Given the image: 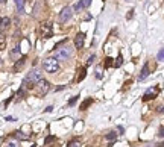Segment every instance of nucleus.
I'll use <instances>...</instances> for the list:
<instances>
[{"instance_id":"nucleus-20","label":"nucleus","mask_w":164,"mask_h":147,"mask_svg":"<svg viewBox=\"0 0 164 147\" xmlns=\"http://www.w3.org/2000/svg\"><path fill=\"white\" fill-rule=\"evenodd\" d=\"M17 96H18V99H24V86H21V88L18 90Z\"/></svg>"},{"instance_id":"nucleus-16","label":"nucleus","mask_w":164,"mask_h":147,"mask_svg":"<svg viewBox=\"0 0 164 147\" xmlns=\"http://www.w3.org/2000/svg\"><path fill=\"white\" fill-rule=\"evenodd\" d=\"M53 141H56V137H55V135H50V137H47V138L44 140V144H50V143H53Z\"/></svg>"},{"instance_id":"nucleus-10","label":"nucleus","mask_w":164,"mask_h":147,"mask_svg":"<svg viewBox=\"0 0 164 147\" xmlns=\"http://www.w3.org/2000/svg\"><path fill=\"white\" fill-rule=\"evenodd\" d=\"M90 3H91V0H81V2H78V3L75 5V11H81L84 8L90 6Z\"/></svg>"},{"instance_id":"nucleus-29","label":"nucleus","mask_w":164,"mask_h":147,"mask_svg":"<svg viewBox=\"0 0 164 147\" xmlns=\"http://www.w3.org/2000/svg\"><path fill=\"white\" fill-rule=\"evenodd\" d=\"M0 31H2V18H0Z\"/></svg>"},{"instance_id":"nucleus-12","label":"nucleus","mask_w":164,"mask_h":147,"mask_svg":"<svg viewBox=\"0 0 164 147\" xmlns=\"http://www.w3.org/2000/svg\"><path fill=\"white\" fill-rule=\"evenodd\" d=\"M9 24H11V20H9L8 17H5V18H2V31H5V29H8V28H9Z\"/></svg>"},{"instance_id":"nucleus-11","label":"nucleus","mask_w":164,"mask_h":147,"mask_svg":"<svg viewBox=\"0 0 164 147\" xmlns=\"http://www.w3.org/2000/svg\"><path fill=\"white\" fill-rule=\"evenodd\" d=\"M85 76H87V68L84 67V68L79 70V74H78V79H76V80H78V82H82V80L85 79Z\"/></svg>"},{"instance_id":"nucleus-9","label":"nucleus","mask_w":164,"mask_h":147,"mask_svg":"<svg viewBox=\"0 0 164 147\" xmlns=\"http://www.w3.org/2000/svg\"><path fill=\"white\" fill-rule=\"evenodd\" d=\"M149 64H144L143 65V68H141V73H140V76H138V80H144L147 76H149Z\"/></svg>"},{"instance_id":"nucleus-2","label":"nucleus","mask_w":164,"mask_h":147,"mask_svg":"<svg viewBox=\"0 0 164 147\" xmlns=\"http://www.w3.org/2000/svg\"><path fill=\"white\" fill-rule=\"evenodd\" d=\"M70 56H72V52H70V49L69 47H59V49H56V53H55V58L56 59H70Z\"/></svg>"},{"instance_id":"nucleus-22","label":"nucleus","mask_w":164,"mask_h":147,"mask_svg":"<svg viewBox=\"0 0 164 147\" xmlns=\"http://www.w3.org/2000/svg\"><path fill=\"white\" fill-rule=\"evenodd\" d=\"M103 65H105V67H111V65H113V59H111V58H106Z\"/></svg>"},{"instance_id":"nucleus-24","label":"nucleus","mask_w":164,"mask_h":147,"mask_svg":"<svg viewBox=\"0 0 164 147\" xmlns=\"http://www.w3.org/2000/svg\"><path fill=\"white\" fill-rule=\"evenodd\" d=\"M94 59H96V56H94V55H91V56L88 58V61H87V65H91V64L94 62Z\"/></svg>"},{"instance_id":"nucleus-30","label":"nucleus","mask_w":164,"mask_h":147,"mask_svg":"<svg viewBox=\"0 0 164 147\" xmlns=\"http://www.w3.org/2000/svg\"><path fill=\"white\" fill-rule=\"evenodd\" d=\"M3 2H5V0H0V3H3Z\"/></svg>"},{"instance_id":"nucleus-5","label":"nucleus","mask_w":164,"mask_h":147,"mask_svg":"<svg viewBox=\"0 0 164 147\" xmlns=\"http://www.w3.org/2000/svg\"><path fill=\"white\" fill-rule=\"evenodd\" d=\"M72 11H73V9H72L70 6H65V8L61 11V14H59V21H61V23H67V21H70V18H72V15H73Z\"/></svg>"},{"instance_id":"nucleus-28","label":"nucleus","mask_w":164,"mask_h":147,"mask_svg":"<svg viewBox=\"0 0 164 147\" xmlns=\"http://www.w3.org/2000/svg\"><path fill=\"white\" fill-rule=\"evenodd\" d=\"M6 120H8V121H15V118H14V117H6Z\"/></svg>"},{"instance_id":"nucleus-14","label":"nucleus","mask_w":164,"mask_h":147,"mask_svg":"<svg viewBox=\"0 0 164 147\" xmlns=\"http://www.w3.org/2000/svg\"><path fill=\"white\" fill-rule=\"evenodd\" d=\"M91 103H93V99H87L85 102H82V105H81V109H82V111H85V109H87V108H88V106H90V105H91Z\"/></svg>"},{"instance_id":"nucleus-18","label":"nucleus","mask_w":164,"mask_h":147,"mask_svg":"<svg viewBox=\"0 0 164 147\" xmlns=\"http://www.w3.org/2000/svg\"><path fill=\"white\" fill-rule=\"evenodd\" d=\"M116 137H117V134H116V132H110V134H106V140H110V141H114V140H116Z\"/></svg>"},{"instance_id":"nucleus-7","label":"nucleus","mask_w":164,"mask_h":147,"mask_svg":"<svg viewBox=\"0 0 164 147\" xmlns=\"http://www.w3.org/2000/svg\"><path fill=\"white\" fill-rule=\"evenodd\" d=\"M84 42H85V34L84 32H79L76 38H75V47L78 49V50H81L82 47H84Z\"/></svg>"},{"instance_id":"nucleus-3","label":"nucleus","mask_w":164,"mask_h":147,"mask_svg":"<svg viewBox=\"0 0 164 147\" xmlns=\"http://www.w3.org/2000/svg\"><path fill=\"white\" fill-rule=\"evenodd\" d=\"M37 88H38V96H40V97H43V96H44V94L50 90V83L41 77L40 80L37 82Z\"/></svg>"},{"instance_id":"nucleus-19","label":"nucleus","mask_w":164,"mask_h":147,"mask_svg":"<svg viewBox=\"0 0 164 147\" xmlns=\"http://www.w3.org/2000/svg\"><path fill=\"white\" fill-rule=\"evenodd\" d=\"M157 59H158V61H161V62H164V47L161 49V50H160V52H158V55H157Z\"/></svg>"},{"instance_id":"nucleus-6","label":"nucleus","mask_w":164,"mask_h":147,"mask_svg":"<svg viewBox=\"0 0 164 147\" xmlns=\"http://www.w3.org/2000/svg\"><path fill=\"white\" fill-rule=\"evenodd\" d=\"M158 96V88H155V86H152V88H149L146 93H144V96H143V102H147V100H152V99H155Z\"/></svg>"},{"instance_id":"nucleus-4","label":"nucleus","mask_w":164,"mask_h":147,"mask_svg":"<svg viewBox=\"0 0 164 147\" xmlns=\"http://www.w3.org/2000/svg\"><path fill=\"white\" fill-rule=\"evenodd\" d=\"M41 37L43 38H52L53 37V31H52V23L46 21L41 24Z\"/></svg>"},{"instance_id":"nucleus-21","label":"nucleus","mask_w":164,"mask_h":147,"mask_svg":"<svg viewBox=\"0 0 164 147\" xmlns=\"http://www.w3.org/2000/svg\"><path fill=\"white\" fill-rule=\"evenodd\" d=\"M18 53H20V47H18V46H17L14 50H11V56H15V55H18Z\"/></svg>"},{"instance_id":"nucleus-13","label":"nucleus","mask_w":164,"mask_h":147,"mask_svg":"<svg viewBox=\"0 0 164 147\" xmlns=\"http://www.w3.org/2000/svg\"><path fill=\"white\" fill-rule=\"evenodd\" d=\"M15 5H17V11L18 12L24 11V0H15Z\"/></svg>"},{"instance_id":"nucleus-17","label":"nucleus","mask_w":164,"mask_h":147,"mask_svg":"<svg viewBox=\"0 0 164 147\" xmlns=\"http://www.w3.org/2000/svg\"><path fill=\"white\" fill-rule=\"evenodd\" d=\"M122 62H123V58H122V55H119V56H117V59H116V62H114L113 65H114V67H120V65H122Z\"/></svg>"},{"instance_id":"nucleus-23","label":"nucleus","mask_w":164,"mask_h":147,"mask_svg":"<svg viewBox=\"0 0 164 147\" xmlns=\"http://www.w3.org/2000/svg\"><path fill=\"white\" fill-rule=\"evenodd\" d=\"M78 99H79V96H75L72 100H69V106H72V105H75L76 102H78Z\"/></svg>"},{"instance_id":"nucleus-15","label":"nucleus","mask_w":164,"mask_h":147,"mask_svg":"<svg viewBox=\"0 0 164 147\" xmlns=\"http://www.w3.org/2000/svg\"><path fill=\"white\" fill-rule=\"evenodd\" d=\"M67 146L69 147H78V146H81V141H79V140H72V141H69Z\"/></svg>"},{"instance_id":"nucleus-1","label":"nucleus","mask_w":164,"mask_h":147,"mask_svg":"<svg viewBox=\"0 0 164 147\" xmlns=\"http://www.w3.org/2000/svg\"><path fill=\"white\" fill-rule=\"evenodd\" d=\"M43 68L47 73H56V72H59V64H58L56 58H46L43 61Z\"/></svg>"},{"instance_id":"nucleus-8","label":"nucleus","mask_w":164,"mask_h":147,"mask_svg":"<svg viewBox=\"0 0 164 147\" xmlns=\"http://www.w3.org/2000/svg\"><path fill=\"white\" fill-rule=\"evenodd\" d=\"M26 59H28V56L26 55H23V56H20V59L14 64V72L17 73V72H20V68L24 65V62H26Z\"/></svg>"},{"instance_id":"nucleus-25","label":"nucleus","mask_w":164,"mask_h":147,"mask_svg":"<svg viewBox=\"0 0 164 147\" xmlns=\"http://www.w3.org/2000/svg\"><path fill=\"white\" fill-rule=\"evenodd\" d=\"M15 137H17V138H20V140H28V137H26V135H23V134H20V130L15 134Z\"/></svg>"},{"instance_id":"nucleus-27","label":"nucleus","mask_w":164,"mask_h":147,"mask_svg":"<svg viewBox=\"0 0 164 147\" xmlns=\"http://www.w3.org/2000/svg\"><path fill=\"white\" fill-rule=\"evenodd\" d=\"M157 111H158L160 114H163V112H164V105H163V106H158V109H157Z\"/></svg>"},{"instance_id":"nucleus-26","label":"nucleus","mask_w":164,"mask_h":147,"mask_svg":"<svg viewBox=\"0 0 164 147\" xmlns=\"http://www.w3.org/2000/svg\"><path fill=\"white\" fill-rule=\"evenodd\" d=\"M158 135H160L161 138H163V137H164V127H161V129H160V132H158Z\"/></svg>"}]
</instances>
